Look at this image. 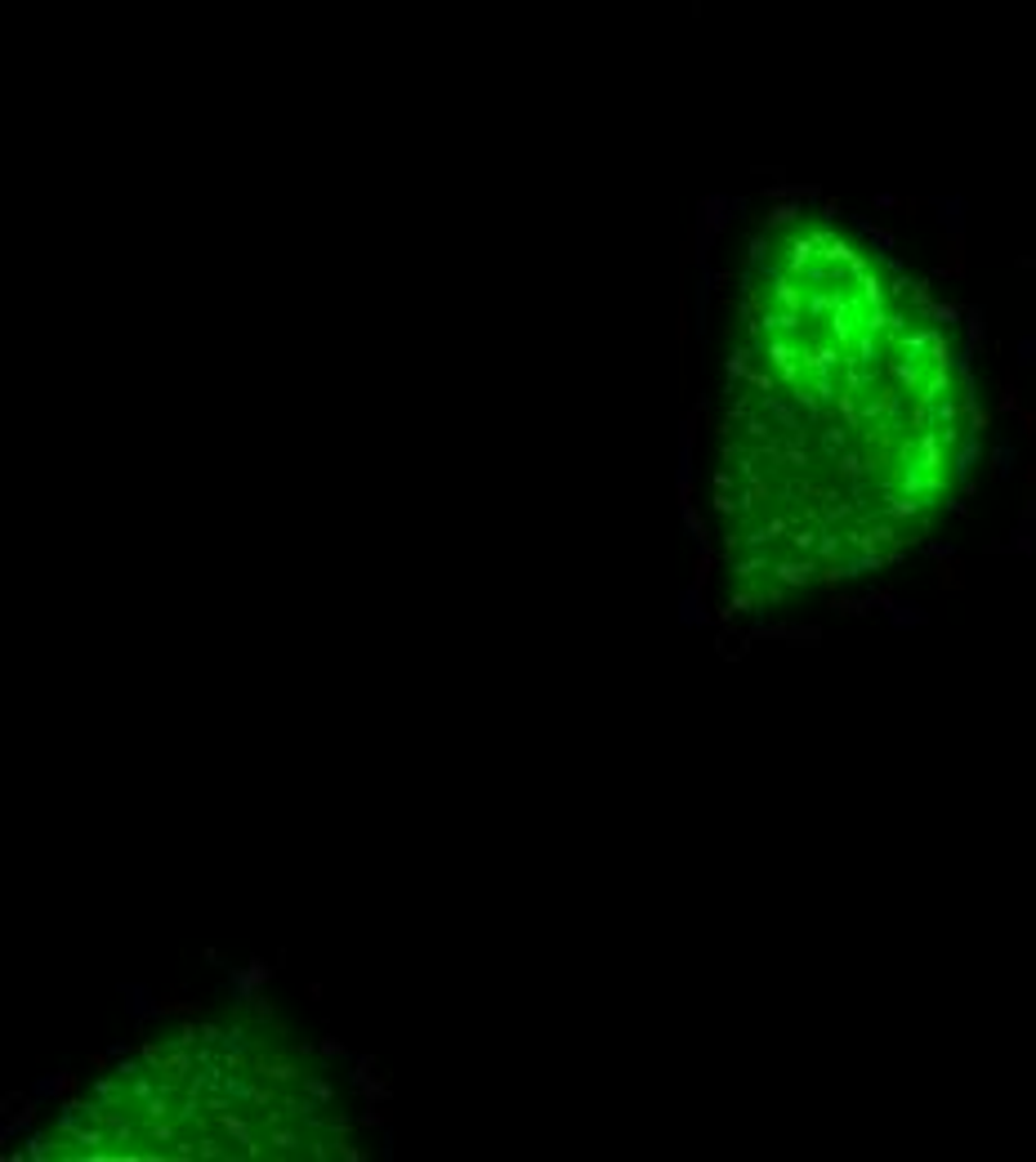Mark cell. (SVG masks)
I'll return each mask as SVG.
<instances>
[{
	"label": "cell",
	"instance_id": "6da1fadb",
	"mask_svg": "<svg viewBox=\"0 0 1036 1162\" xmlns=\"http://www.w3.org/2000/svg\"><path fill=\"white\" fill-rule=\"evenodd\" d=\"M961 408L952 345L885 255L827 220L755 246L728 416L751 493L916 505L956 470Z\"/></svg>",
	"mask_w": 1036,
	"mask_h": 1162
},
{
	"label": "cell",
	"instance_id": "7a4b0ae2",
	"mask_svg": "<svg viewBox=\"0 0 1036 1162\" xmlns=\"http://www.w3.org/2000/svg\"><path fill=\"white\" fill-rule=\"evenodd\" d=\"M313 1136L317 1131L309 1122H300L295 1113L286 1109H269L260 1113V1144H264V1158H277V1162H291V1158H313Z\"/></svg>",
	"mask_w": 1036,
	"mask_h": 1162
},
{
	"label": "cell",
	"instance_id": "3957f363",
	"mask_svg": "<svg viewBox=\"0 0 1036 1162\" xmlns=\"http://www.w3.org/2000/svg\"><path fill=\"white\" fill-rule=\"evenodd\" d=\"M251 1073H260V1078L272 1082L277 1091H300L309 1068H304L300 1055H291V1047H282V1042H260L251 1055Z\"/></svg>",
	"mask_w": 1036,
	"mask_h": 1162
},
{
	"label": "cell",
	"instance_id": "277c9868",
	"mask_svg": "<svg viewBox=\"0 0 1036 1162\" xmlns=\"http://www.w3.org/2000/svg\"><path fill=\"white\" fill-rule=\"evenodd\" d=\"M192 1131V1122H184L179 1113H170V1118H144V1149L147 1158H175L179 1140Z\"/></svg>",
	"mask_w": 1036,
	"mask_h": 1162
},
{
	"label": "cell",
	"instance_id": "5b68a950",
	"mask_svg": "<svg viewBox=\"0 0 1036 1162\" xmlns=\"http://www.w3.org/2000/svg\"><path fill=\"white\" fill-rule=\"evenodd\" d=\"M95 1099L99 1104H126V1078L121 1073H107L95 1082Z\"/></svg>",
	"mask_w": 1036,
	"mask_h": 1162
}]
</instances>
